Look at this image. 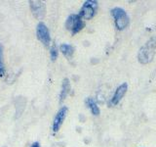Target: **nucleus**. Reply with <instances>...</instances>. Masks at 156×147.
<instances>
[{
    "instance_id": "nucleus-3",
    "label": "nucleus",
    "mask_w": 156,
    "mask_h": 147,
    "mask_svg": "<svg viewBox=\"0 0 156 147\" xmlns=\"http://www.w3.org/2000/svg\"><path fill=\"white\" fill-rule=\"evenodd\" d=\"M66 27L68 31H70L72 36L78 33L85 28V22L79 15L72 14L67 18L66 22Z\"/></svg>"
},
{
    "instance_id": "nucleus-14",
    "label": "nucleus",
    "mask_w": 156,
    "mask_h": 147,
    "mask_svg": "<svg viewBox=\"0 0 156 147\" xmlns=\"http://www.w3.org/2000/svg\"><path fill=\"white\" fill-rule=\"evenodd\" d=\"M30 147H40V144H39V142L35 141V142H33V143L31 144Z\"/></svg>"
},
{
    "instance_id": "nucleus-4",
    "label": "nucleus",
    "mask_w": 156,
    "mask_h": 147,
    "mask_svg": "<svg viewBox=\"0 0 156 147\" xmlns=\"http://www.w3.org/2000/svg\"><path fill=\"white\" fill-rule=\"evenodd\" d=\"M98 9V2L94 1V0H88L85 1L83 6L80 9L79 16L83 20H91L92 18H94V16L97 13Z\"/></svg>"
},
{
    "instance_id": "nucleus-7",
    "label": "nucleus",
    "mask_w": 156,
    "mask_h": 147,
    "mask_svg": "<svg viewBox=\"0 0 156 147\" xmlns=\"http://www.w3.org/2000/svg\"><path fill=\"white\" fill-rule=\"evenodd\" d=\"M67 111H68V109H67V107H66V106L62 107L61 109L58 111L55 119H54V122H53V131L54 132H58V130L61 129L62 123H63V121H65L66 117Z\"/></svg>"
},
{
    "instance_id": "nucleus-1",
    "label": "nucleus",
    "mask_w": 156,
    "mask_h": 147,
    "mask_svg": "<svg viewBox=\"0 0 156 147\" xmlns=\"http://www.w3.org/2000/svg\"><path fill=\"white\" fill-rule=\"evenodd\" d=\"M156 51V36H152L141 46L138 53V59L140 64H148L152 61Z\"/></svg>"
},
{
    "instance_id": "nucleus-11",
    "label": "nucleus",
    "mask_w": 156,
    "mask_h": 147,
    "mask_svg": "<svg viewBox=\"0 0 156 147\" xmlns=\"http://www.w3.org/2000/svg\"><path fill=\"white\" fill-rule=\"evenodd\" d=\"M60 50L62 51L63 55L68 59H70L73 55V53H74V48H73L70 44H67V43H62L60 46Z\"/></svg>"
},
{
    "instance_id": "nucleus-9",
    "label": "nucleus",
    "mask_w": 156,
    "mask_h": 147,
    "mask_svg": "<svg viewBox=\"0 0 156 147\" xmlns=\"http://www.w3.org/2000/svg\"><path fill=\"white\" fill-rule=\"evenodd\" d=\"M70 89H71V87H70L69 80H68V78H65L62 83V90L60 93V103H62L67 97V95L69 94V92H70Z\"/></svg>"
},
{
    "instance_id": "nucleus-6",
    "label": "nucleus",
    "mask_w": 156,
    "mask_h": 147,
    "mask_svg": "<svg viewBox=\"0 0 156 147\" xmlns=\"http://www.w3.org/2000/svg\"><path fill=\"white\" fill-rule=\"evenodd\" d=\"M31 13L37 20H42L46 14V4L43 1H29Z\"/></svg>"
},
{
    "instance_id": "nucleus-5",
    "label": "nucleus",
    "mask_w": 156,
    "mask_h": 147,
    "mask_svg": "<svg viewBox=\"0 0 156 147\" xmlns=\"http://www.w3.org/2000/svg\"><path fill=\"white\" fill-rule=\"evenodd\" d=\"M36 36L38 40L41 41V43H43L45 46H49V44L51 42L50 32H49V28L44 23H38L36 27Z\"/></svg>"
},
{
    "instance_id": "nucleus-12",
    "label": "nucleus",
    "mask_w": 156,
    "mask_h": 147,
    "mask_svg": "<svg viewBox=\"0 0 156 147\" xmlns=\"http://www.w3.org/2000/svg\"><path fill=\"white\" fill-rule=\"evenodd\" d=\"M5 73H6V68L4 63V48L2 43L0 42V77H4Z\"/></svg>"
},
{
    "instance_id": "nucleus-8",
    "label": "nucleus",
    "mask_w": 156,
    "mask_h": 147,
    "mask_svg": "<svg viewBox=\"0 0 156 147\" xmlns=\"http://www.w3.org/2000/svg\"><path fill=\"white\" fill-rule=\"evenodd\" d=\"M127 89H128V85H127V82H123L122 85H120L118 87L116 88L114 94L110 100V104L113 105V106L118 104V103L121 101L122 98L124 97V95L126 94Z\"/></svg>"
},
{
    "instance_id": "nucleus-13",
    "label": "nucleus",
    "mask_w": 156,
    "mask_h": 147,
    "mask_svg": "<svg viewBox=\"0 0 156 147\" xmlns=\"http://www.w3.org/2000/svg\"><path fill=\"white\" fill-rule=\"evenodd\" d=\"M58 48H57V45L55 43L53 44L50 48V57H51V60L52 61H55L56 59L58 58Z\"/></svg>"
},
{
    "instance_id": "nucleus-2",
    "label": "nucleus",
    "mask_w": 156,
    "mask_h": 147,
    "mask_svg": "<svg viewBox=\"0 0 156 147\" xmlns=\"http://www.w3.org/2000/svg\"><path fill=\"white\" fill-rule=\"evenodd\" d=\"M111 15L114 18V23L117 29L123 31L129 26V17L124 9L116 7L111 10Z\"/></svg>"
},
{
    "instance_id": "nucleus-10",
    "label": "nucleus",
    "mask_w": 156,
    "mask_h": 147,
    "mask_svg": "<svg viewBox=\"0 0 156 147\" xmlns=\"http://www.w3.org/2000/svg\"><path fill=\"white\" fill-rule=\"evenodd\" d=\"M86 103H87V106L89 107V109L91 110L93 115H95V116H99L100 115L101 110H100L99 106H98V104L96 103V101L93 99V98H91V97L87 98Z\"/></svg>"
}]
</instances>
